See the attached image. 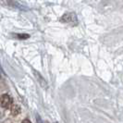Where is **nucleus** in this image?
<instances>
[{"instance_id": "1", "label": "nucleus", "mask_w": 123, "mask_h": 123, "mask_svg": "<svg viewBox=\"0 0 123 123\" xmlns=\"http://www.w3.org/2000/svg\"><path fill=\"white\" fill-rule=\"evenodd\" d=\"M11 102H12V100H11L10 96L8 94H4L0 98V105L2 107H5V108L9 107L11 105Z\"/></svg>"}, {"instance_id": "4", "label": "nucleus", "mask_w": 123, "mask_h": 123, "mask_svg": "<svg viewBox=\"0 0 123 123\" xmlns=\"http://www.w3.org/2000/svg\"><path fill=\"white\" fill-rule=\"evenodd\" d=\"M18 37L19 38V39H26V38H28V37H29V35H28V34H25V35H22V34H18Z\"/></svg>"}, {"instance_id": "2", "label": "nucleus", "mask_w": 123, "mask_h": 123, "mask_svg": "<svg viewBox=\"0 0 123 123\" xmlns=\"http://www.w3.org/2000/svg\"><path fill=\"white\" fill-rule=\"evenodd\" d=\"M77 18H76V15L74 13H67V14H64L61 18L62 22H66V23H71L73 21H76Z\"/></svg>"}, {"instance_id": "6", "label": "nucleus", "mask_w": 123, "mask_h": 123, "mask_svg": "<svg viewBox=\"0 0 123 123\" xmlns=\"http://www.w3.org/2000/svg\"><path fill=\"white\" fill-rule=\"evenodd\" d=\"M55 123H56V122H55Z\"/></svg>"}, {"instance_id": "3", "label": "nucleus", "mask_w": 123, "mask_h": 123, "mask_svg": "<svg viewBox=\"0 0 123 123\" xmlns=\"http://www.w3.org/2000/svg\"><path fill=\"white\" fill-rule=\"evenodd\" d=\"M20 111H21L20 110V107L18 105H13L11 106V113H12V115H14V116L18 115L20 113Z\"/></svg>"}, {"instance_id": "5", "label": "nucleus", "mask_w": 123, "mask_h": 123, "mask_svg": "<svg viewBox=\"0 0 123 123\" xmlns=\"http://www.w3.org/2000/svg\"><path fill=\"white\" fill-rule=\"evenodd\" d=\"M21 123H31V121H30L29 119H24Z\"/></svg>"}]
</instances>
